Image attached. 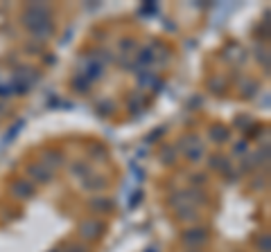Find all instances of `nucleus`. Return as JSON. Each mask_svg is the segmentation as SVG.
<instances>
[{"label": "nucleus", "instance_id": "1", "mask_svg": "<svg viewBox=\"0 0 271 252\" xmlns=\"http://www.w3.org/2000/svg\"><path fill=\"white\" fill-rule=\"evenodd\" d=\"M203 241H206V232H203V230L185 232V243H190V246H201Z\"/></svg>", "mask_w": 271, "mask_h": 252}, {"label": "nucleus", "instance_id": "3", "mask_svg": "<svg viewBox=\"0 0 271 252\" xmlns=\"http://www.w3.org/2000/svg\"><path fill=\"white\" fill-rule=\"evenodd\" d=\"M73 252H86L84 248H73Z\"/></svg>", "mask_w": 271, "mask_h": 252}, {"label": "nucleus", "instance_id": "2", "mask_svg": "<svg viewBox=\"0 0 271 252\" xmlns=\"http://www.w3.org/2000/svg\"><path fill=\"white\" fill-rule=\"evenodd\" d=\"M82 232H84L86 239H95L99 234V221H90V223L82 225Z\"/></svg>", "mask_w": 271, "mask_h": 252}]
</instances>
